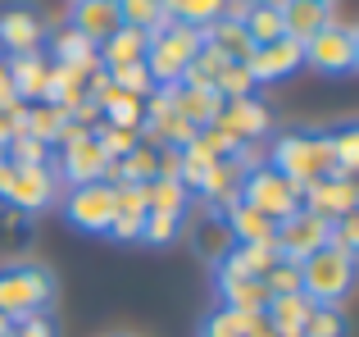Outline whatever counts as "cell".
<instances>
[{
	"label": "cell",
	"instance_id": "cell-13",
	"mask_svg": "<svg viewBox=\"0 0 359 337\" xmlns=\"http://www.w3.org/2000/svg\"><path fill=\"white\" fill-rule=\"evenodd\" d=\"M245 69H250L255 87H259V82H282L296 69H305V46L291 41V37H278V41H269V46H255Z\"/></svg>",
	"mask_w": 359,
	"mask_h": 337
},
{
	"label": "cell",
	"instance_id": "cell-36",
	"mask_svg": "<svg viewBox=\"0 0 359 337\" xmlns=\"http://www.w3.org/2000/svg\"><path fill=\"white\" fill-rule=\"evenodd\" d=\"M182 223L187 219H177V214H159V210H150L146 219H141V246H173L177 242V232H182Z\"/></svg>",
	"mask_w": 359,
	"mask_h": 337
},
{
	"label": "cell",
	"instance_id": "cell-41",
	"mask_svg": "<svg viewBox=\"0 0 359 337\" xmlns=\"http://www.w3.org/2000/svg\"><path fill=\"white\" fill-rule=\"evenodd\" d=\"M264 287H269V296H296L300 292V265L278 256V265L264 274Z\"/></svg>",
	"mask_w": 359,
	"mask_h": 337
},
{
	"label": "cell",
	"instance_id": "cell-9",
	"mask_svg": "<svg viewBox=\"0 0 359 337\" xmlns=\"http://www.w3.org/2000/svg\"><path fill=\"white\" fill-rule=\"evenodd\" d=\"M109 219H114V187L100 178V183H82L64 196V223L78 232H100L105 237Z\"/></svg>",
	"mask_w": 359,
	"mask_h": 337
},
{
	"label": "cell",
	"instance_id": "cell-6",
	"mask_svg": "<svg viewBox=\"0 0 359 337\" xmlns=\"http://www.w3.org/2000/svg\"><path fill=\"white\" fill-rule=\"evenodd\" d=\"M355 64H359V32L341 18H332L323 32L305 41V69L323 73V78H346V73H355Z\"/></svg>",
	"mask_w": 359,
	"mask_h": 337
},
{
	"label": "cell",
	"instance_id": "cell-23",
	"mask_svg": "<svg viewBox=\"0 0 359 337\" xmlns=\"http://www.w3.org/2000/svg\"><path fill=\"white\" fill-rule=\"evenodd\" d=\"M273 265H278V246H273V242H232V251H228V256H223L214 269H228V274H250V278H264Z\"/></svg>",
	"mask_w": 359,
	"mask_h": 337
},
{
	"label": "cell",
	"instance_id": "cell-35",
	"mask_svg": "<svg viewBox=\"0 0 359 337\" xmlns=\"http://www.w3.org/2000/svg\"><path fill=\"white\" fill-rule=\"evenodd\" d=\"M327 146H332V168L351 178L355 168H359V128L355 124L332 128V133H327Z\"/></svg>",
	"mask_w": 359,
	"mask_h": 337
},
{
	"label": "cell",
	"instance_id": "cell-4",
	"mask_svg": "<svg viewBox=\"0 0 359 337\" xmlns=\"http://www.w3.org/2000/svg\"><path fill=\"white\" fill-rule=\"evenodd\" d=\"M355 287V256L323 246L300 260V296L309 305H341Z\"/></svg>",
	"mask_w": 359,
	"mask_h": 337
},
{
	"label": "cell",
	"instance_id": "cell-17",
	"mask_svg": "<svg viewBox=\"0 0 359 337\" xmlns=\"http://www.w3.org/2000/svg\"><path fill=\"white\" fill-rule=\"evenodd\" d=\"M46 46H50V55H46L50 64H69V69H82V73H96V69H100L96 46H91L82 32H73L69 23H50Z\"/></svg>",
	"mask_w": 359,
	"mask_h": 337
},
{
	"label": "cell",
	"instance_id": "cell-27",
	"mask_svg": "<svg viewBox=\"0 0 359 337\" xmlns=\"http://www.w3.org/2000/svg\"><path fill=\"white\" fill-rule=\"evenodd\" d=\"M36 242V219L23 210L0 205V260H23Z\"/></svg>",
	"mask_w": 359,
	"mask_h": 337
},
{
	"label": "cell",
	"instance_id": "cell-7",
	"mask_svg": "<svg viewBox=\"0 0 359 337\" xmlns=\"http://www.w3.org/2000/svg\"><path fill=\"white\" fill-rule=\"evenodd\" d=\"M50 18L36 0H0V55H32L46 51Z\"/></svg>",
	"mask_w": 359,
	"mask_h": 337
},
{
	"label": "cell",
	"instance_id": "cell-21",
	"mask_svg": "<svg viewBox=\"0 0 359 337\" xmlns=\"http://www.w3.org/2000/svg\"><path fill=\"white\" fill-rule=\"evenodd\" d=\"M5 64H9V78H14L18 100H23V105H36V100H46V78H50V60H46V51L9 55Z\"/></svg>",
	"mask_w": 359,
	"mask_h": 337
},
{
	"label": "cell",
	"instance_id": "cell-43",
	"mask_svg": "<svg viewBox=\"0 0 359 337\" xmlns=\"http://www.w3.org/2000/svg\"><path fill=\"white\" fill-rule=\"evenodd\" d=\"M9 337H60V324H55L50 310H41V315H27V319L9 324Z\"/></svg>",
	"mask_w": 359,
	"mask_h": 337
},
{
	"label": "cell",
	"instance_id": "cell-22",
	"mask_svg": "<svg viewBox=\"0 0 359 337\" xmlns=\"http://www.w3.org/2000/svg\"><path fill=\"white\" fill-rule=\"evenodd\" d=\"M278 9H282V32H287L291 41H300V46L337 18L327 5H314V0H282Z\"/></svg>",
	"mask_w": 359,
	"mask_h": 337
},
{
	"label": "cell",
	"instance_id": "cell-3",
	"mask_svg": "<svg viewBox=\"0 0 359 337\" xmlns=\"http://www.w3.org/2000/svg\"><path fill=\"white\" fill-rule=\"evenodd\" d=\"M60 173L55 164H5L0 168V205L23 214H46L60 205Z\"/></svg>",
	"mask_w": 359,
	"mask_h": 337
},
{
	"label": "cell",
	"instance_id": "cell-47",
	"mask_svg": "<svg viewBox=\"0 0 359 337\" xmlns=\"http://www.w3.org/2000/svg\"><path fill=\"white\" fill-rule=\"evenodd\" d=\"M9 164V155H5V146H0V168H5Z\"/></svg>",
	"mask_w": 359,
	"mask_h": 337
},
{
	"label": "cell",
	"instance_id": "cell-24",
	"mask_svg": "<svg viewBox=\"0 0 359 337\" xmlns=\"http://www.w3.org/2000/svg\"><path fill=\"white\" fill-rule=\"evenodd\" d=\"M201 41L205 46H214V51L223 55V60H250V37H245V27H241V18H228V14H219L214 23H205L201 27Z\"/></svg>",
	"mask_w": 359,
	"mask_h": 337
},
{
	"label": "cell",
	"instance_id": "cell-40",
	"mask_svg": "<svg viewBox=\"0 0 359 337\" xmlns=\"http://www.w3.org/2000/svg\"><path fill=\"white\" fill-rule=\"evenodd\" d=\"M105 73H109V82H114L118 91H128V96H137V100H146L150 91H155L146 64H123V69H105Z\"/></svg>",
	"mask_w": 359,
	"mask_h": 337
},
{
	"label": "cell",
	"instance_id": "cell-44",
	"mask_svg": "<svg viewBox=\"0 0 359 337\" xmlns=\"http://www.w3.org/2000/svg\"><path fill=\"white\" fill-rule=\"evenodd\" d=\"M14 105H23V100H18V87H14V78H9V64H5V55H0V110H14Z\"/></svg>",
	"mask_w": 359,
	"mask_h": 337
},
{
	"label": "cell",
	"instance_id": "cell-20",
	"mask_svg": "<svg viewBox=\"0 0 359 337\" xmlns=\"http://www.w3.org/2000/svg\"><path fill=\"white\" fill-rule=\"evenodd\" d=\"M87 78H91V73H82V69L50 64V78H46V105H55L64 119H69L73 110L82 105V100H91V96H87Z\"/></svg>",
	"mask_w": 359,
	"mask_h": 337
},
{
	"label": "cell",
	"instance_id": "cell-11",
	"mask_svg": "<svg viewBox=\"0 0 359 337\" xmlns=\"http://www.w3.org/2000/svg\"><path fill=\"white\" fill-rule=\"evenodd\" d=\"M214 128H223V133L232 137V142L241 146H255L264 133L273 128V110L264 105L259 96H237V100H223L219 119H214Z\"/></svg>",
	"mask_w": 359,
	"mask_h": 337
},
{
	"label": "cell",
	"instance_id": "cell-39",
	"mask_svg": "<svg viewBox=\"0 0 359 337\" xmlns=\"http://www.w3.org/2000/svg\"><path fill=\"white\" fill-rule=\"evenodd\" d=\"M91 133H96V142H100V151H105V160H109V164L123 160V155H128L132 146H141V137L132 133V128H109V124H96Z\"/></svg>",
	"mask_w": 359,
	"mask_h": 337
},
{
	"label": "cell",
	"instance_id": "cell-26",
	"mask_svg": "<svg viewBox=\"0 0 359 337\" xmlns=\"http://www.w3.org/2000/svg\"><path fill=\"white\" fill-rule=\"evenodd\" d=\"M264 329H269V337H300V329H305L309 319V301L305 296H273L269 305H264Z\"/></svg>",
	"mask_w": 359,
	"mask_h": 337
},
{
	"label": "cell",
	"instance_id": "cell-15",
	"mask_svg": "<svg viewBox=\"0 0 359 337\" xmlns=\"http://www.w3.org/2000/svg\"><path fill=\"white\" fill-rule=\"evenodd\" d=\"M64 23H69L73 32H82L91 46H100L105 37H114L118 27H123V18H118V5H114V0H73Z\"/></svg>",
	"mask_w": 359,
	"mask_h": 337
},
{
	"label": "cell",
	"instance_id": "cell-33",
	"mask_svg": "<svg viewBox=\"0 0 359 337\" xmlns=\"http://www.w3.org/2000/svg\"><path fill=\"white\" fill-rule=\"evenodd\" d=\"M118 5V18H123V27H137V32H159V27L168 23V14H164V0H114Z\"/></svg>",
	"mask_w": 359,
	"mask_h": 337
},
{
	"label": "cell",
	"instance_id": "cell-46",
	"mask_svg": "<svg viewBox=\"0 0 359 337\" xmlns=\"http://www.w3.org/2000/svg\"><path fill=\"white\" fill-rule=\"evenodd\" d=\"M0 337H9V319H0Z\"/></svg>",
	"mask_w": 359,
	"mask_h": 337
},
{
	"label": "cell",
	"instance_id": "cell-19",
	"mask_svg": "<svg viewBox=\"0 0 359 337\" xmlns=\"http://www.w3.org/2000/svg\"><path fill=\"white\" fill-rule=\"evenodd\" d=\"M191 251L205 260V265H219V260L232 251V232H228V223H223V214H219V210H210V205H201V219L191 223Z\"/></svg>",
	"mask_w": 359,
	"mask_h": 337
},
{
	"label": "cell",
	"instance_id": "cell-1",
	"mask_svg": "<svg viewBox=\"0 0 359 337\" xmlns=\"http://www.w3.org/2000/svg\"><path fill=\"white\" fill-rule=\"evenodd\" d=\"M60 292V278L50 265H36V260H9L0 265V319L18 324L27 315H41L55 305Z\"/></svg>",
	"mask_w": 359,
	"mask_h": 337
},
{
	"label": "cell",
	"instance_id": "cell-25",
	"mask_svg": "<svg viewBox=\"0 0 359 337\" xmlns=\"http://www.w3.org/2000/svg\"><path fill=\"white\" fill-rule=\"evenodd\" d=\"M269 329H264L259 315H245V310H232V305H219V310H210L201 319V329H196V337H264Z\"/></svg>",
	"mask_w": 359,
	"mask_h": 337
},
{
	"label": "cell",
	"instance_id": "cell-34",
	"mask_svg": "<svg viewBox=\"0 0 359 337\" xmlns=\"http://www.w3.org/2000/svg\"><path fill=\"white\" fill-rule=\"evenodd\" d=\"M300 337H351V315L346 305H309V319Z\"/></svg>",
	"mask_w": 359,
	"mask_h": 337
},
{
	"label": "cell",
	"instance_id": "cell-32",
	"mask_svg": "<svg viewBox=\"0 0 359 337\" xmlns=\"http://www.w3.org/2000/svg\"><path fill=\"white\" fill-rule=\"evenodd\" d=\"M146 201H150V210L177 214V219H187V210H191V192H187L177 178H155V183H146Z\"/></svg>",
	"mask_w": 359,
	"mask_h": 337
},
{
	"label": "cell",
	"instance_id": "cell-38",
	"mask_svg": "<svg viewBox=\"0 0 359 337\" xmlns=\"http://www.w3.org/2000/svg\"><path fill=\"white\" fill-rule=\"evenodd\" d=\"M214 91H219L223 100H237V96H255V78L250 69H245L241 60H228L223 64V73L214 78Z\"/></svg>",
	"mask_w": 359,
	"mask_h": 337
},
{
	"label": "cell",
	"instance_id": "cell-2",
	"mask_svg": "<svg viewBox=\"0 0 359 337\" xmlns=\"http://www.w3.org/2000/svg\"><path fill=\"white\" fill-rule=\"evenodd\" d=\"M264 164H273L282 178H291L296 187H309V183H318V178L337 173L327 133H318V128H287V133L273 142V151H269Z\"/></svg>",
	"mask_w": 359,
	"mask_h": 337
},
{
	"label": "cell",
	"instance_id": "cell-29",
	"mask_svg": "<svg viewBox=\"0 0 359 337\" xmlns=\"http://www.w3.org/2000/svg\"><path fill=\"white\" fill-rule=\"evenodd\" d=\"M223 223H228L232 242H273V228H278L273 219H264V214L250 210L245 201H232L228 210H223Z\"/></svg>",
	"mask_w": 359,
	"mask_h": 337
},
{
	"label": "cell",
	"instance_id": "cell-5",
	"mask_svg": "<svg viewBox=\"0 0 359 337\" xmlns=\"http://www.w3.org/2000/svg\"><path fill=\"white\" fill-rule=\"evenodd\" d=\"M201 51V32L196 27H182V23H164L159 32H150L146 41V73L155 87H173V82H182L187 64H191V55Z\"/></svg>",
	"mask_w": 359,
	"mask_h": 337
},
{
	"label": "cell",
	"instance_id": "cell-16",
	"mask_svg": "<svg viewBox=\"0 0 359 337\" xmlns=\"http://www.w3.org/2000/svg\"><path fill=\"white\" fill-rule=\"evenodd\" d=\"M164 91H168L173 114L187 119L191 128H210L214 119H219V110H223V96L214 87H187V82H173V87H164Z\"/></svg>",
	"mask_w": 359,
	"mask_h": 337
},
{
	"label": "cell",
	"instance_id": "cell-50",
	"mask_svg": "<svg viewBox=\"0 0 359 337\" xmlns=\"http://www.w3.org/2000/svg\"><path fill=\"white\" fill-rule=\"evenodd\" d=\"M69 5H73V0H69Z\"/></svg>",
	"mask_w": 359,
	"mask_h": 337
},
{
	"label": "cell",
	"instance_id": "cell-12",
	"mask_svg": "<svg viewBox=\"0 0 359 337\" xmlns=\"http://www.w3.org/2000/svg\"><path fill=\"white\" fill-rule=\"evenodd\" d=\"M50 164H55V173H60V183L82 187V183H100L109 160H105V151H100L96 133H82L78 142L60 146V160H50Z\"/></svg>",
	"mask_w": 359,
	"mask_h": 337
},
{
	"label": "cell",
	"instance_id": "cell-31",
	"mask_svg": "<svg viewBox=\"0 0 359 337\" xmlns=\"http://www.w3.org/2000/svg\"><path fill=\"white\" fill-rule=\"evenodd\" d=\"M228 9V0H164V14L168 23H182V27H196L201 32L205 23H214V18Z\"/></svg>",
	"mask_w": 359,
	"mask_h": 337
},
{
	"label": "cell",
	"instance_id": "cell-10",
	"mask_svg": "<svg viewBox=\"0 0 359 337\" xmlns=\"http://www.w3.org/2000/svg\"><path fill=\"white\" fill-rule=\"evenodd\" d=\"M327 228H332V223H327L323 214H314V210L300 205L296 214H287V219L273 228V246H278L282 260H296L300 265L305 256H314V251L327 246Z\"/></svg>",
	"mask_w": 359,
	"mask_h": 337
},
{
	"label": "cell",
	"instance_id": "cell-37",
	"mask_svg": "<svg viewBox=\"0 0 359 337\" xmlns=\"http://www.w3.org/2000/svg\"><path fill=\"white\" fill-rule=\"evenodd\" d=\"M223 64H228V60H223L214 46H205V41H201V51L191 55V64H187L182 82H187V87H214V78L223 73Z\"/></svg>",
	"mask_w": 359,
	"mask_h": 337
},
{
	"label": "cell",
	"instance_id": "cell-30",
	"mask_svg": "<svg viewBox=\"0 0 359 337\" xmlns=\"http://www.w3.org/2000/svg\"><path fill=\"white\" fill-rule=\"evenodd\" d=\"M241 27H245V37H250V46H269V41H278V37H287L282 32V9L264 5V0H250V5H245Z\"/></svg>",
	"mask_w": 359,
	"mask_h": 337
},
{
	"label": "cell",
	"instance_id": "cell-42",
	"mask_svg": "<svg viewBox=\"0 0 359 337\" xmlns=\"http://www.w3.org/2000/svg\"><path fill=\"white\" fill-rule=\"evenodd\" d=\"M5 155H9V164H50V146H41L36 137H27V133L9 137Z\"/></svg>",
	"mask_w": 359,
	"mask_h": 337
},
{
	"label": "cell",
	"instance_id": "cell-8",
	"mask_svg": "<svg viewBox=\"0 0 359 337\" xmlns=\"http://www.w3.org/2000/svg\"><path fill=\"white\" fill-rule=\"evenodd\" d=\"M241 201L250 205V210H259L264 219L282 223L287 214L300 210V187L291 183V178H282L273 164H255L250 173L241 178Z\"/></svg>",
	"mask_w": 359,
	"mask_h": 337
},
{
	"label": "cell",
	"instance_id": "cell-48",
	"mask_svg": "<svg viewBox=\"0 0 359 337\" xmlns=\"http://www.w3.org/2000/svg\"><path fill=\"white\" fill-rule=\"evenodd\" d=\"M314 5H327V9H332V5H337V0H314Z\"/></svg>",
	"mask_w": 359,
	"mask_h": 337
},
{
	"label": "cell",
	"instance_id": "cell-45",
	"mask_svg": "<svg viewBox=\"0 0 359 337\" xmlns=\"http://www.w3.org/2000/svg\"><path fill=\"white\" fill-rule=\"evenodd\" d=\"M159 178H177L182 183V151H173V146L159 151Z\"/></svg>",
	"mask_w": 359,
	"mask_h": 337
},
{
	"label": "cell",
	"instance_id": "cell-14",
	"mask_svg": "<svg viewBox=\"0 0 359 337\" xmlns=\"http://www.w3.org/2000/svg\"><path fill=\"white\" fill-rule=\"evenodd\" d=\"M355 201H359V192H355V183L346 173H327V178H318V183L300 187V205L314 210V214H323L327 223L341 219V214H355Z\"/></svg>",
	"mask_w": 359,
	"mask_h": 337
},
{
	"label": "cell",
	"instance_id": "cell-28",
	"mask_svg": "<svg viewBox=\"0 0 359 337\" xmlns=\"http://www.w3.org/2000/svg\"><path fill=\"white\" fill-rule=\"evenodd\" d=\"M146 32H137V27H118L114 37H105V41L96 46V60L100 69H123V64H141L146 60Z\"/></svg>",
	"mask_w": 359,
	"mask_h": 337
},
{
	"label": "cell",
	"instance_id": "cell-18",
	"mask_svg": "<svg viewBox=\"0 0 359 337\" xmlns=\"http://www.w3.org/2000/svg\"><path fill=\"white\" fill-rule=\"evenodd\" d=\"M214 287H219V301L232 305V310H245V315H264V305L273 301L264 278H250V274H228V269H214Z\"/></svg>",
	"mask_w": 359,
	"mask_h": 337
},
{
	"label": "cell",
	"instance_id": "cell-49",
	"mask_svg": "<svg viewBox=\"0 0 359 337\" xmlns=\"http://www.w3.org/2000/svg\"><path fill=\"white\" fill-rule=\"evenodd\" d=\"M109 337H132V333H109Z\"/></svg>",
	"mask_w": 359,
	"mask_h": 337
}]
</instances>
